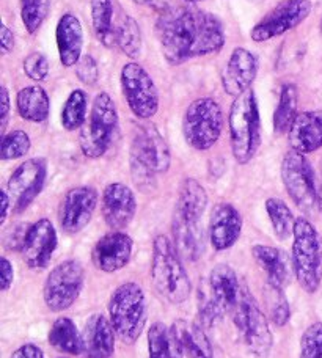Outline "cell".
I'll return each mask as SVG.
<instances>
[{
    "instance_id": "cell-48",
    "label": "cell",
    "mask_w": 322,
    "mask_h": 358,
    "mask_svg": "<svg viewBox=\"0 0 322 358\" xmlns=\"http://www.w3.org/2000/svg\"><path fill=\"white\" fill-rule=\"evenodd\" d=\"M11 213V201L8 198V194H6L5 189L2 190V217H0V225H4L8 219V214Z\"/></svg>"
},
{
    "instance_id": "cell-13",
    "label": "cell",
    "mask_w": 322,
    "mask_h": 358,
    "mask_svg": "<svg viewBox=\"0 0 322 358\" xmlns=\"http://www.w3.org/2000/svg\"><path fill=\"white\" fill-rule=\"evenodd\" d=\"M48 178V162L43 157L27 159L13 171L5 192L11 201V213L22 214L41 194Z\"/></svg>"
},
{
    "instance_id": "cell-39",
    "label": "cell",
    "mask_w": 322,
    "mask_h": 358,
    "mask_svg": "<svg viewBox=\"0 0 322 358\" xmlns=\"http://www.w3.org/2000/svg\"><path fill=\"white\" fill-rule=\"evenodd\" d=\"M299 358H322V322L308 325L300 338Z\"/></svg>"
},
{
    "instance_id": "cell-23",
    "label": "cell",
    "mask_w": 322,
    "mask_h": 358,
    "mask_svg": "<svg viewBox=\"0 0 322 358\" xmlns=\"http://www.w3.org/2000/svg\"><path fill=\"white\" fill-rule=\"evenodd\" d=\"M208 206L206 189L193 178H186L179 185L173 222L186 225H202V217Z\"/></svg>"
},
{
    "instance_id": "cell-30",
    "label": "cell",
    "mask_w": 322,
    "mask_h": 358,
    "mask_svg": "<svg viewBox=\"0 0 322 358\" xmlns=\"http://www.w3.org/2000/svg\"><path fill=\"white\" fill-rule=\"evenodd\" d=\"M90 11L94 36L107 49L115 48V10L112 0H90Z\"/></svg>"
},
{
    "instance_id": "cell-40",
    "label": "cell",
    "mask_w": 322,
    "mask_h": 358,
    "mask_svg": "<svg viewBox=\"0 0 322 358\" xmlns=\"http://www.w3.org/2000/svg\"><path fill=\"white\" fill-rule=\"evenodd\" d=\"M22 69L29 79L43 82L49 76V62L41 52H31L24 59Z\"/></svg>"
},
{
    "instance_id": "cell-33",
    "label": "cell",
    "mask_w": 322,
    "mask_h": 358,
    "mask_svg": "<svg viewBox=\"0 0 322 358\" xmlns=\"http://www.w3.org/2000/svg\"><path fill=\"white\" fill-rule=\"evenodd\" d=\"M62 126L66 131H76L85 124L88 118V94L77 88L69 93L62 108Z\"/></svg>"
},
{
    "instance_id": "cell-3",
    "label": "cell",
    "mask_w": 322,
    "mask_h": 358,
    "mask_svg": "<svg viewBox=\"0 0 322 358\" xmlns=\"http://www.w3.org/2000/svg\"><path fill=\"white\" fill-rule=\"evenodd\" d=\"M172 155L162 134L154 124L141 126L135 132L129 151V167L135 185L140 189H151L159 175H165L170 169Z\"/></svg>"
},
{
    "instance_id": "cell-36",
    "label": "cell",
    "mask_w": 322,
    "mask_h": 358,
    "mask_svg": "<svg viewBox=\"0 0 322 358\" xmlns=\"http://www.w3.org/2000/svg\"><path fill=\"white\" fill-rule=\"evenodd\" d=\"M197 303H198L200 325H202L203 329H212L225 315L222 306L217 303V300L214 299V296H212L209 285L200 286Z\"/></svg>"
},
{
    "instance_id": "cell-8",
    "label": "cell",
    "mask_w": 322,
    "mask_h": 358,
    "mask_svg": "<svg viewBox=\"0 0 322 358\" xmlns=\"http://www.w3.org/2000/svg\"><path fill=\"white\" fill-rule=\"evenodd\" d=\"M223 131V110L211 96L190 102L183 120V134L190 148L208 151L214 146Z\"/></svg>"
},
{
    "instance_id": "cell-12",
    "label": "cell",
    "mask_w": 322,
    "mask_h": 358,
    "mask_svg": "<svg viewBox=\"0 0 322 358\" xmlns=\"http://www.w3.org/2000/svg\"><path fill=\"white\" fill-rule=\"evenodd\" d=\"M121 92L131 112L140 120H150L159 110V92L150 73L137 62L121 68Z\"/></svg>"
},
{
    "instance_id": "cell-38",
    "label": "cell",
    "mask_w": 322,
    "mask_h": 358,
    "mask_svg": "<svg viewBox=\"0 0 322 358\" xmlns=\"http://www.w3.org/2000/svg\"><path fill=\"white\" fill-rule=\"evenodd\" d=\"M31 148V140L29 134L22 129H15L2 136V146H0V159L4 162L16 161L24 157Z\"/></svg>"
},
{
    "instance_id": "cell-50",
    "label": "cell",
    "mask_w": 322,
    "mask_h": 358,
    "mask_svg": "<svg viewBox=\"0 0 322 358\" xmlns=\"http://www.w3.org/2000/svg\"><path fill=\"white\" fill-rule=\"evenodd\" d=\"M184 2H188V3H197V2H203V0H184Z\"/></svg>"
},
{
    "instance_id": "cell-34",
    "label": "cell",
    "mask_w": 322,
    "mask_h": 358,
    "mask_svg": "<svg viewBox=\"0 0 322 358\" xmlns=\"http://www.w3.org/2000/svg\"><path fill=\"white\" fill-rule=\"evenodd\" d=\"M264 206H266L269 220L272 223L275 238L280 241H286L288 238H291L294 233L295 217L288 204L280 200V198H267Z\"/></svg>"
},
{
    "instance_id": "cell-49",
    "label": "cell",
    "mask_w": 322,
    "mask_h": 358,
    "mask_svg": "<svg viewBox=\"0 0 322 358\" xmlns=\"http://www.w3.org/2000/svg\"><path fill=\"white\" fill-rule=\"evenodd\" d=\"M318 194H319V213L322 214V165H321V181L318 185Z\"/></svg>"
},
{
    "instance_id": "cell-53",
    "label": "cell",
    "mask_w": 322,
    "mask_h": 358,
    "mask_svg": "<svg viewBox=\"0 0 322 358\" xmlns=\"http://www.w3.org/2000/svg\"><path fill=\"white\" fill-rule=\"evenodd\" d=\"M59 358H64V357H59Z\"/></svg>"
},
{
    "instance_id": "cell-4",
    "label": "cell",
    "mask_w": 322,
    "mask_h": 358,
    "mask_svg": "<svg viewBox=\"0 0 322 358\" xmlns=\"http://www.w3.org/2000/svg\"><path fill=\"white\" fill-rule=\"evenodd\" d=\"M231 152L237 164L252 162L261 145V120L252 88L234 98L228 113Z\"/></svg>"
},
{
    "instance_id": "cell-1",
    "label": "cell",
    "mask_w": 322,
    "mask_h": 358,
    "mask_svg": "<svg viewBox=\"0 0 322 358\" xmlns=\"http://www.w3.org/2000/svg\"><path fill=\"white\" fill-rule=\"evenodd\" d=\"M156 35L165 60L173 66L220 52L227 41L220 19L190 3L169 5L160 11Z\"/></svg>"
},
{
    "instance_id": "cell-42",
    "label": "cell",
    "mask_w": 322,
    "mask_h": 358,
    "mask_svg": "<svg viewBox=\"0 0 322 358\" xmlns=\"http://www.w3.org/2000/svg\"><path fill=\"white\" fill-rule=\"evenodd\" d=\"M29 227L30 225H16L15 228H11L8 233L5 234V245L8 250H19L21 252L22 244H24V239H25V234L29 231Z\"/></svg>"
},
{
    "instance_id": "cell-18",
    "label": "cell",
    "mask_w": 322,
    "mask_h": 358,
    "mask_svg": "<svg viewBox=\"0 0 322 358\" xmlns=\"http://www.w3.org/2000/svg\"><path fill=\"white\" fill-rule=\"evenodd\" d=\"M132 250L134 241L131 236L123 231L107 233L93 247V264L101 272L115 273L129 264Z\"/></svg>"
},
{
    "instance_id": "cell-10",
    "label": "cell",
    "mask_w": 322,
    "mask_h": 358,
    "mask_svg": "<svg viewBox=\"0 0 322 358\" xmlns=\"http://www.w3.org/2000/svg\"><path fill=\"white\" fill-rule=\"evenodd\" d=\"M85 283V271L76 259H66L49 272L43 287V299L54 313L66 311L76 303Z\"/></svg>"
},
{
    "instance_id": "cell-15",
    "label": "cell",
    "mask_w": 322,
    "mask_h": 358,
    "mask_svg": "<svg viewBox=\"0 0 322 358\" xmlns=\"http://www.w3.org/2000/svg\"><path fill=\"white\" fill-rule=\"evenodd\" d=\"M99 201L98 190L92 185H79L64 194L59 209V222L66 234H77L85 228Z\"/></svg>"
},
{
    "instance_id": "cell-44",
    "label": "cell",
    "mask_w": 322,
    "mask_h": 358,
    "mask_svg": "<svg viewBox=\"0 0 322 358\" xmlns=\"http://www.w3.org/2000/svg\"><path fill=\"white\" fill-rule=\"evenodd\" d=\"M11 358H44V352L41 348L36 346V344L25 343L11 354Z\"/></svg>"
},
{
    "instance_id": "cell-51",
    "label": "cell",
    "mask_w": 322,
    "mask_h": 358,
    "mask_svg": "<svg viewBox=\"0 0 322 358\" xmlns=\"http://www.w3.org/2000/svg\"><path fill=\"white\" fill-rule=\"evenodd\" d=\"M247 2H252V3H260L262 0H247Z\"/></svg>"
},
{
    "instance_id": "cell-6",
    "label": "cell",
    "mask_w": 322,
    "mask_h": 358,
    "mask_svg": "<svg viewBox=\"0 0 322 358\" xmlns=\"http://www.w3.org/2000/svg\"><path fill=\"white\" fill-rule=\"evenodd\" d=\"M291 261L294 277L307 294H314L322 281V241L316 227L298 217L293 233Z\"/></svg>"
},
{
    "instance_id": "cell-47",
    "label": "cell",
    "mask_w": 322,
    "mask_h": 358,
    "mask_svg": "<svg viewBox=\"0 0 322 358\" xmlns=\"http://www.w3.org/2000/svg\"><path fill=\"white\" fill-rule=\"evenodd\" d=\"M132 2L137 5H141V6H148V8H153L158 13H160L162 10H165L167 6H169L165 0H132Z\"/></svg>"
},
{
    "instance_id": "cell-45",
    "label": "cell",
    "mask_w": 322,
    "mask_h": 358,
    "mask_svg": "<svg viewBox=\"0 0 322 358\" xmlns=\"http://www.w3.org/2000/svg\"><path fill=\"white\" fill-rule=\"evenodd\" d=\"M0 46H2V55L10 54L15 49V34L5 22H2L0 29Z\"/></svg>"
},
{
    "instance_id": "cell-22",
    "label": "cell",
    "mask_w": 322,
    "mask_h": 358,
    "mask_svg": "<svg viewBox=\"0 0 322 358\" xmlns=\"http://www.w3.org/2000/svg\"><path fill=\"white\" fill-rule=\"evenodd\" d=\"M178 354L181 358H214V350L202 325L186 319L170 325Z\"/></svg>"
},
{
    "instance_id": "cell-21",
    "label": "cell",
    "mask_w": 322,
    "mask_h": 358,
    "mask_svg": "<svg viewBox=\"0 0 322 358\" xmlns=\"http://www.w3.org/2000/svg\"><path fill=\"white\" fill-rule=\"evenodd\" d=\"M291 150L300 155H312L322 148V110H305L298 113L288 131Z\"/></svg>"
},
{
    "instance_id": "cell-24",
    "label": "cell",
    "mask_w": 322,
    "mask_h": 358,
    "mask_svg": "<svg viewBox=\"0 0 322 358\" xmlns=\"http://www.w3.org/2000/svg\"><path fill=\"white\" fill-rule=\"evenodd\" d=\"M115 330L111 319L101 313L90 316L83 327V355L87 358H113Z\"/></svg>"
},
{
    "instance_id": "cell-14",
    "label": "cell",
    "mask_w": 322,
    "mask_h": 358,
    "mask_svg": "<svg viewBox=\"0 0 322 358\" xmlns=\"http://www.w3.org/2000/svg\"><path fill=\"white\" fill-rule=\"evenodd\" d=\"M312 10V0H283L253 25L250 38L255 43H264L285 35L304 22Z\"/></svg>"
},
{
    "instance_id": "cell-32",
    "label": "cell",
    "mask_w": 322,
    "mask_h": 358,
    "mask_svg": "<svg viewBox=\"0 0 322 358\" xmlns=\"http://www.w3.org/2000/svg\"><path fill=\"white\" fill-rule=\"evenodd\" d=\"M141 30L132 16L121 15L115 24V48H118L129 59H137L141 52Z\"/></svg>"
},
{
    "instance_id": "cell-16",
    "label": "cell",
    "mask_w": 322,
    "mask_h": 358,
    "mask_svg": "<svg viewBox=\"0 0 322 358\" xmlns=\"http://www.w3.org/2000/svg\"><path fill=\"white\" fill-rule=\"evenodd\" d=\"M57 244L59 239L52 222L40 219L31 223L21 248L24 263L35 271L46 268L57 250Z\"/></svg>"
},
{
    "instance_id": "cell-46",
    "label": "cell",
    "mask_w": 322,
    "mask_h": 358,
    "mask_svg": "<svg viewBox=\"0 0 322 358\" xmlns=\"http://www.w3.org/2000/svg\"><path fill=\"white\" fill-rule=\"evenodd\" d=\"M0 104H2V118H0L2 120V134H5V127L10 118V92L5 85L0 88Z\"/></svg>"
},
{
    "instance_id": "cell-2",
    "label": "cell",
    "mask_w": 322,
    "mask_h": 358,
    "mask_svg": "<svg viewBox=\"0 0 322 358\" xmlns=\"http://www.w3.org/2000/svg\"><path fill=\"white\" fill-rule=\"evenodd\" d=\"M151 280L158 292L173 305L184 303L192 292L189 273L183 257L170 238L159 234L153 241Z\"/></svg>"
},
{
    "instance_id": "cell-29",
    "label": "cell",
    "mask_w": 322,
    "mask_h": 358,
    "mask_svg": "<svg viewBox=\"0 0 322 358\" xmlns=\"http://www.w3.org/2000/svg\"><path fill=\"white\" fill-rule=\"evenodd\" d=\"M48 340L55 350L66 355H82L83 354V338L77 329V325L71 317L55 319L52 327L49 330Z\"/></svg>"
},
{
    "instance_id": "cell-27",
    "label": "cell",
    "mask_w": 322,
    "mask_h": 358,
    "mask_svg": "<svg viewBox=\"0 0 322 358\" xmlns=\"http://www.w3.org/2000/svg\"><path fill=\"white\" fill-rule=\"evenodd\" d=\"M252 255L258 266L266 273V283L286 289L294 275L291 258H288V255L280 248L262 244L253 245Z\"/></svg>"
},
{
    "instance_id": "cell-35",
    "label": "cell",
    "mask_w": 322,
    "mask_h": 358,
    "mask_svg": "<svg viewBox=\"0 0 322 358\" xmlns=\"http://www.w3.org/2000/svg\"><path fill=\"white\" fill-rule=\"evenodd\" d=\"M266 310L269 321H272L276 327H283L291 319V306L285 296V289L279 286L266 283Z\"/></svg>"
},
{
    "instance_id": "cell-19",
    "label": "cell",
    "mask_w": 322,
    "mask_h": 358,
    "mask_svg": "<svg viewBox=\"0 0 322 358\" xmlns=\"http://www.w3.org/2000/svg\"><path fill=\"white\" fill-rule=\"evenodd\" d=\"M242 215L231 203H218L211 210L208 238L214 250L225 252L241 238Z\"/></svg>"
},
{
    "instance_id": "cell-37",
    "label": "cell",
    "mask_w": 322,
    "mask_h": 358,
    "mask_svg": "<svg viewBox=\"0 0 322 358\" xmlns=\"http://www.w3.org/2000/svg\"><path fill=\"white\" fill-rule=\"evenodd\" d=\"M21 19L27 34L34 35L41 29L50 11V0H19Z\"/></svg>"
},
{
    "instance_id": "cell-31",
    "label": "cell",
    "mask_w": 322,
    "mask_h": 358,
    "mask_svg": "<svg viewBox=\"0 0 322 358\" xmlns=\"http://www.w3.org/2000/svg\"><path fill=\"white\" fill-rule=\"evenodd\" d=\"M298 104H299V88L295 84H283L280 90L279 104L274 112V131L275 134H286L289 127L298 117Z\"/></svg>"
},
{
    "instance_id": "cell-20",
    "label": "cell",
    "mask_w": 322,
    "mask_h": 358,
    "mask_svg": "<svg viewBox=\"0 0 322 358\" xmlns=\"http://www.w3.org/2000/svg\"><path fill=\"white\" fill-rule=\"evenodd\" d=\"M258 59L246 48H236L222 73V87L225 93L237 98L252 88L258 74Z\"/></svg>"
},
{
    "instance_id": "cell-9",
    "label": "cell",
    "mask_w": 322,
    "mask_h": 358,
    "mask_svg": "<svg viewBox=\"0 0 322 358\" xmlns=\"http://www.w3.org/2000/svg\"><path fill=\"white\" fill-rule=\"evenodd\" d=\"M281 181L295 206L305 215L319 210V194L314 170L305 155L288 151L281 161Z\"/></svg>"
},
{
    "instance_id": "cell-26",
    "label": "cell",
    "mask_w": 322,
    "mask_h": 358,
    "mask_svg": "<svg viewBox=\"0 0 322 358\" xmlns=\"http://www.w3.org/2000/svg\"><path fill=\"white\" fill-rule=\"evenodd\" d=\"M209 289L217 303L222 306L225 315H231L239 305L241 299L246 294V287L241 285L236 272L228 264H217L212 267L208 280Z\"/></svg>"
},
{
    "instance_id": "cell-5",
    "label": "cell",
    "mask_w": 322,
    "mask_h": 358,
    "mask_svg": "<svg viewBox=\"0 0 322 358\" xmlns=\"http://www.w3.org/2000/svg\"><path fill=\"white\" fill-rule=\"evenodd\" d=\"M108 319L118 340L134 344L146 324V296L135 281H126L112 292L107 305Z\"/></svg>"
},
{
    "instance_id": "cell-28",
    "label": "cell",
    "mask_w": 322,
    "mask_h": 358,
    "mask_svg": "<svg viewBox=\"0 0 322 358\" xmlns=\"http://www.w3.org/2000/svg\"><path fill=\"white\" fill-rule=\"evenodd\" d=\"M18 113L29 123H44L50 113V99L46 90L40 85H29L16 94Z\"/></svg>"
},
{
    "instance_id": "cell-17",
    "label": "cell",
    "mask_w": 322,
    "mask_h": 358,
    "mask_svg": "<svg viewBox=\"0 0 322 358\" xmlns=\"http://www.w3.org/2000/svg\"><path fill=\"white\" fill-rule=\"evenodd\" d=\"M102 217L113 231H121L132 222L137 213V200L129 185L111 182L106 185L101 196Z\"/></svg>"
},
{
    "instance_id": "cell-41",
    "label": "cell",
    "mask_w": 322,
    "mask_h": 358,
    "mask_svg": "<svg viewBox=\"0 0 322 358\" xmlns=\"http://www.w3.org/2000/svg\"><path fill=\"white\" fill-rule=\"evenodd\" d=\"M76 76L83 85L94 87L99 80V65L93 55H82L79 63L74 66Z\"/></svg>"
},
{
    "instance_id": "cell-7",
    "label": "cell",
    "mask_w": 322,
    "mask_h": 358,
    "mask_svg": "<svg viewBox=\"0 0 322 358\" xmlns=\"http://www.w3.org/2000/svg\"><path fill=\"white\" fill-rule=\"evenodd\" d=\"M118 126V110L112 96L101 92L94 96L92 110L80 127L79 145L87 159H101L111 148Z\"/></svg>"
},
{
    "instance_id": "cell-11",
    "label": "cell",
    "mask_w": 322,
    "mask_h": 358,
    "mask_svg": "<svg viewBox=\"0 0 322 358\" xmlns=\"http://www.w3.org/2000/svg\"><path fill=\"white\" fill-rule=\"evenodd\" d=\"M231 317L250 352L258 358H266L272 349L269 317L248 291L242 296L237 308L231 313Z\"/></svg>"
},
{
    "instance_id": "cell-52",
    "label": "cell",
    "mask_w": 322,
    "mask_h": 358,
    "mask_svg": "<svg viewBox=\"0 0 322 358\" xmlns=\"http://www.w3.org/2000/svg\"><path fill=\"white\" fill-rule=\"evenodd\" d=\"M319 30H321V34H322V17H321V22H319Z\"/></svg>"
},
{
    "instance_id": "cell-25",
    "label": "cell",
    "mask_w": 322,
    "mask_h": 358,
    "mask_svg": "<svg viewBox=\"0 0 322 358\" xmlns=\"http://www.w3.org/2000/svg\"><path fill=\"white\" fill-rule=\"evenodd\" d=\"M55 40L62 65L64 68L76 66L82 59L83 49V27L80 19L73 13H64L57 24Z\"/></svg>"
},
{
    "instance_id": "cell-43",
    "label": "cell",
    "mask_w": 322,
    "mask_h": 358,
    "mask_svg": "<svg viewBox=\"0 0 322 358\" xmlns=\"http://www.w3.org/2000/svg\"><path fill=\"white\" fill-rule=\"evenodd\" d=\"M0 287L2 291L6 292L13 286V281H15V267H13V263L8 258H2L0 259Z\"/></svg>"
}]
</instances>
